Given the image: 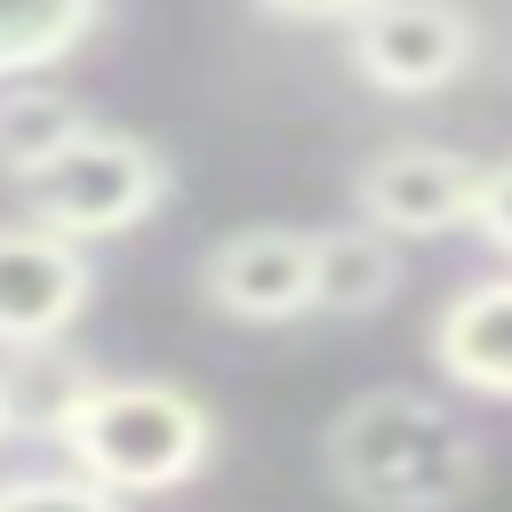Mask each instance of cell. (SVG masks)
<instances>
[{
  "label": "cell",
  "instance_id": "1",
  "mask_svg": "<svg viewBox=\"0 0 512 512\" xmlns=\"http://www.w3.org/2000/svg\"><path fill=\"white\" fill-rule=\"evenodd\" d=\"M320 464L328 488L360 512H456L472 504L488 448L464 416H448V400L416 384H376L328 416Z\"/></svg>",
  "mask_w": 512,
  "mask_h": 512
},
{
  "label": "cell",
  "instance_id": "2",
  "mask_svg": "<svg viewBox=\"0 0 512 512\" xmlns=\"http://www.w3.org/2000/svg\"><path fill=\"white\" fill-rule=\"evenodd\" d=\"M48 440L112 496H176L216 464V408L168 376H88L48 408Z\"/></svg>",
  "mask_w": 512,
  "mask_h": 512
},
{
  "label": "cell",
  "instance_id": "3",
  "mask_svg": "<svg viewBox=\"0 0 512 512\" xmlns=\"http://www.w3.org/2000/svg\"><path fill=\"white\" fill-rule=\"evenodd\" d=\"M512 208V160H472L448 144H384L352 168V216L392 240H448Z\"/></svg>",
  "mask_w": 512,
  "mask_h": 512
},
{
  "label": "cell",
  "instance_id": "4",
  "mask_svg": "<svg viewBox=\"0 0 512 512\" xmlns=\"http://www.w3.org/2000/svg\"><path fill=\"white\" fill-rule=\"evenodd\" d=\"M168 192H176L168 144L96 120V128L32 184V216L56 224L64 240H88V248H96V240H120V232L152 224V216L168 208Z\"/></svg>",
  "mask_w": 512,
  "mask_h": 512
},
{
  "label": "cell",
  "instance_id": "5",
  "mask_svg": "<svg viewBox=\"0 0 512 512\" xmlns=\"http://www.w3.org/2000/svg\"><path fill=\"white\" fill-rule=\"evenodd\" d=\"M344 64L376 96H440L480 64V16L464 0H376L360 24H344Z\"/></svg>",
  "mask_w": 512,
  "mask_h": 512
},
{
  "label": "cell",
  "instance_id": "6",
  "mask_svg": "<svg viewBox=\"0 0 512 512\" xmlns=\"http://www.w3.org/2000/svg\"><path fill=\"white\" fill-rule=\"evenodd\" d=\"M88 304H96V256H88V240H64L40 216L0 224V352H48V344H64Z\"/></svg>",
  "mask_w": 512,
  "mask_h": 512
},
{
  "label": "cell",
  "instance_id": "7",
  "mask_svg": "<svg viewBox=\"0 0 512 512\" xmlns=\"http://www.w3.org/2000/svg\"><path fill=\"white\" fill-rule=\"evenodd\" d=\"M200 304L232 328H288L312 312V232L304 224H240L200 248Z\"/></svg>",
  "mask_w": 512,
  "mask_h": 512
},
{
  "label": "cell",
  "instance_id": "8",
  "mask_svg": "<svg viewBox=\"0 0 512 512\" xmlns=\"http://www.w3.org/2000/svg\"><path fill=\"white\" fill-rule=\"evenodd\" d=\"M432 368L472 400H512V272L456 288L424 336Z\"/></svg>",
  "mask_w": 512,
  "mask_h": 512
},
{
  "label": "cell",
  "instance_id": "9",
  "mask_svg": "<svg viewBox=\"0 0 512 512\" xmlns=\"http://www.w3.org/2000/svg\"><path fill=\"white\" fill-rule=\"evenodd\" d=\"M400 288H408V256H400V240L376 232L368 216L312 232V312H328V320H368V312H384Z\"/></svg>",
  "mask_w": 512,
  "mask_h": 512
},
{
  "label": "cell",
  "instance_id": "10",
  "mask_svg": "<svg viewBox=\"0 0 512 512\" xmlns=\"http://www.w3.org/2000/svg\"><path fill=\"white\" fill-rule=\"evenodd\" d=\"M88 128H96V112H88L80 96H64L48 72H40V80H8V88H0V176L32 192Z\"/></svg>",
  "mask_w": 512,
  "mask_h": 512
},
{
  "label": "cell",
  "instance_id": "11",
  "mask_svg": "<svg viewBox=\"0 0 512 512\" xmlns=\"http://www.w3.org/2000/svg\"><path fill=\"white\" fill-rule=\"evenodd\" d=\"M112 0H0V88L40 80L104 32Z\"/></svg>",
  "mask_w": 512,
  "mask_h": 512
},
{
  "label": "cell",
  "instance_id": "12",
  "mask_svg": "<svg viewBox=\"0 0 512 512\" xmlns=\"http://www.w3.org/2000/svg\"><path fill=\"white\" fill-rule=\"evenodd\" d=\"M0 512H128V496H112V488H96L88 472H16V480H0Z\"/></svg>",
  "mask_w": 512,
  "mask_h": 512
},
{
  "label": "cell",
  "instance_id": "13",
  "mask_svg": "<svg viewBox=\"0 0 512 512\" xmlns=\"http://www.w3.org/2000/svg\"><path fill=\"white\" fill-rule=\"evenodd\" d=\"M256 8H264L272 24H336V32H344V24H360L376 0H256Z\"/></svg>",
  "mask_w": 512,
  "mask_h": 512
},
{
  "label": "cell",
  "instance_id": "14",
  "mask_svg": "<svg viewBox=\"0 0 512 512\" xmlns=\"http://www.w3.org/2000/svg\"><path fill=\"white\" fill-rule=\"evenodd\" d=\"M0 432H16V392L0 384Z\"/></svg>",
  "mask_w": 512,
  "mask_h": 512
}]
</instances>
